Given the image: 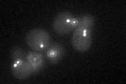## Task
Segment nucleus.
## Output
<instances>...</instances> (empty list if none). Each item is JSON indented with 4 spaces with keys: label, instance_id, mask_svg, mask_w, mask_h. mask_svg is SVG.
<instances>
[{
    "label": "nucleus",
    "instance_id": "f257e3e1",
    "mask_svg": "<svg viewBox=\"0 0 126 84\" xmlns=\"http://www.w3.org/2000/svg\"><path fill=\"white\" fill-rule=\"evenodd\" d=\"M25 41L32 50L41 53L46 50L52 44V38L46 31L42 29H34L26 34Z\"/></svg>",
    "mask_w": 126,
    "mask_h": 84
},
{
    "label": "nucleus",
    "instance_id": "f03ea898",
    "mask_svg": "<svg viewBox=\"0 0 126 84\" xmlns=\"http://www.w3.org/2000/svg\"><path fill=\"white\" fill-rule=\"evenodd\" d=\"M78 25V17L70 13V12H61L54 19L53 29L58 35L64 36L76 30Z\"/></svg>",
    "mask_w": 126,
    "mask_h": 84
},
{
    "label": "nucleus",
    "instance_id": "7ed1b4c3",
    "mask_svg": "<svg viewBox=\"0 0 126 84\" xmlns=\"http://www.w3.org/2000/svg\"><path fill=\"white\" fill-rule=\"evenodd\" d=\"M93 42L92 30H75L72 38V45L77 51H87Z\"/></svg>",
    "mask_w": 126,
    "mask_h": 84
},
{
    "label": "nucleus",
    "instance_id": "20e7f679",
    "mask_svg": "<svg viewBox=\"0 0 126 84\" xmlns=\"http://www.w3.org/2000/svg\"><path fill=\"white\" fill-rule=\"evenodd\" d=\"M11 71L16 79L25 80L30 78L34 74L33 69L30 65V63L26 61V59H20L17 61H12L11 63Z\"/></svg>",
    "mask_w": 126,
    "mask_h": 84
},
{
    "label": "nucleus",
    "instance_id": "39448f33",
    "mask_svg": "<svg viewBox=\"0 0 126 84\" xmlns=\"http://www.w3.org/2000/svg\"><path fill=\"white\" fill-rule=\"evenodd\" d=\"M64 54H65L64 46L61 45L60 43L55 42V43H52L48 46V49L46 50V59L50 63L56 64L63 58Z\"/></svg>",
    "mask_w": 126,
    "mask_h": 84
},
{
    "label": "nucleus",
    "instance_id": "423d86ee",
    "mask_svg": "<svg viewBox=\"0 0 126 84\" xmlns=\"http://www.w3.org/2000/svg\"><path fill=\"white\" fill-rule=\"evenodd\" d=\"M26 61L30 63V65L33 69L34 74L40 71L45 64V59L43 57V55L39 51H30V53L26 54Z\"/></svg>",
    "mask_w": 126,
    "mask_h": 84
},
{
    "label": "nucleus",
    "instance_id": "0eeeda50",
    "mask_svg": "<svg viewBox=\"0 0 126 84\" xmlns=\"http://www.w3.org/2000/svg\"><path fill=\"white\" fill-rule=\"evenodd\" d=\"M94 17L90 14H84L78 17V25L76 30H93L94 25Z\"/></svg>",
    "mask_w": 126,
    "mask_h": 84
},
{
    "label": "nucleus",
    "instance_id": "6e6552de",
    "mask_svg": "<svg viewBox=\"0 0 126 84\" xmlns=\"http://www.w3.org/2000/svg\"><path fill=\"white\" fill-rule=\"evenodd\" d=\"M25 57H26V54L21 47L15 46L12 49V50H11L12 61H17V60H20V59H25Z\"/></svg>",
    "mask_w": 126,
    "mask_h": 84
}]
</instances>
